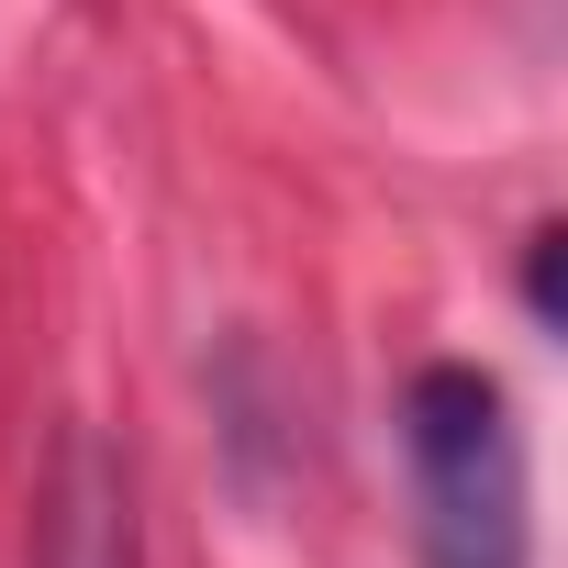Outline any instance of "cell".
Masks as SVG:
<instances>
[{
    "label": "cell",
    "mask_w": 568,
    "mask_h": 568,
    "mask_svg": "<svg viewBox=\"0 0 568 568\" xmlns=\"http://www.w3.org/2000/svg\"><path fill=\"white\" fill-rule=\"evenodd\" d=\"M557 256H568V234L535 223V234H524V313H535V324H557Z\"/></svg>",
    "instance_id": "obj_3"
},
{
    "label": "cell",
    "mask_w": 568,
    "mask_h": 568,
    "mask_svg": "<svg viewBox=\"0 0 568 568\" xmlns=\"http://www.w3.org/2000/svg\"><path fill=\"white\" fill-rule=\"evenodd\" d=\"M23 568H145V524H134V468L68 424L57 457H45V490H34V535H23Z\"/></svg>",
    "instance_id": "obj_2"
},
{
    "label": "cell",
    "mask_w": 568,
    "mask_h": 568,
    "mask_svg": "<svg viewBox=\"0 0 568 568\" xmlns=\"http://www.w3.org/2000/svg\"><path fill=\"white\" fill-rule=\"evenodd\" d=\"M402 479H413V568H535L524 424L479 357H435L402 379Z\"/></svg>",
    "instance_id": "obj_1"
}]
</instances>
